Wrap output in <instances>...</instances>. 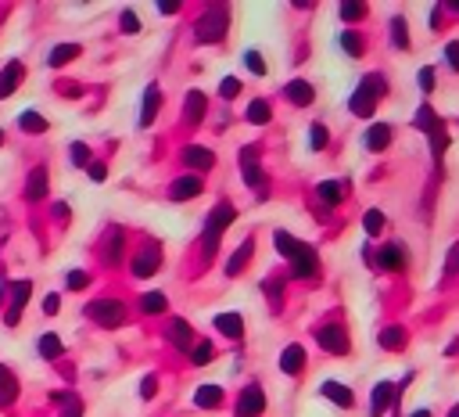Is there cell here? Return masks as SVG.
Instances as JSON below:
<instances>
[{
	"label": "cell",
	"mask_w": 459,
	"mask_h": 417,
	"mask_svg": "<svg viewBox=\"0 0 459 417\" xmlns=\"http://www.w3.org/2000/svg\"><path fill=\"white\" fill-rule=\"evenodd\" d=\"M233 220H237V208H233L230 201H219L216 213L205 220V230H201V259H205V263H212V256H216L223 234H226V227H230Z\"/></svg>",
	"instance_id": "1"
},
{
	"label": "cell",
	"mask_w": 459,
	"mask_h": 417,
	"mask_svg": "<svg viewBox=\"0 0 459 417\" xmlns=\"http://www.w3.org/2000/svg\"><path fill=\"white\" fill-rule=\"evenodd\" d=\"M388 94V79H384V72H370V76H362L359 79V86H355V94H352V101H348V108L359 115V119H370L374 112H377V101Z\"/></svg>",
	"instance_id": "2"
},
{
	"label": "cell",
	"mask_w": 459,
	"mask_h": 417,
	"mask_svg": "<svg viewBox=\"0 0 459 417\" xmlns=\"http://www.w3.org/2000/svg\"><path fill=\"white\" fill-rule=\"evenodd\" d=\"M226 29H230V8L226 4H212L194 22V40L198 44H223L226 40Z\"/></svg>",
	"instance_id": "3"
},
{
	"label": "cell",
	"mask_w": 459,
	"mask_h": 417,
	"mask_svg": "<svg viewBox=\"0 0 459 417\" xmlns=\"http://www.w3.org/2000/svg\"><path fill=\"white\" fill-rule=\"evenodd\" d=\"M86 317L97 327H122L130 313H126V303H118V299H94L86 306Z\"/></svg>",
	"instance_id": "4"
},
{
	"label": "cell",
	"mask_w": 459,
	"mask_h": 417,
	"mask_svg": "<svg viewBox=\"0 0 459 417\" xmlns=\"http://www.w3.org/2000/svg\"><path fill=\"white\" fill-rule=\"evenodd\" d=\"M133 277H155L158 270H162V241H155V237H144V245H140V252L133 256Z\"/></svg>",
	"instance_id": "5"
},
{
	"label": "cell",
	"mask_w": 459,
	"mask_h": 417,
	"mask_svg": "<svg viewBox=\"0 0 459 417\" xmlns=\"http://www.w3.org/2000/svg\"><path fill=\"white\" fill-rule=\"evenodd\" d=\"M316 342H320L327 352H334V356H348V349H352V342H348V331H345V324H341V320H330V324H323L320 331H316Z\"/></svg>",
	"instance_id": "6"
},
{
	"label": "cell",
	"mask_w": 459,
	"mask_h": 417,
	"mask_svg": "<svg viewBox=\"0 0 459 417\" xmlns=\"http://www.w3.org/2000/svg\"><path fill=\"white\" fill-rule=\"evenodd\" d=\"M237 166H240V173H244V184L248 187H255L259 194H266L262 191V166H259V144H244L240 152H237Z\"/></svg>",
	"instance_id": "7"
},
{
	"label": "cell",
	"mask_w": 459,
	"mask_h": 417,
	"mask_svg": "<svg viewBox=\"0 0 459 417\" xmlns=\"http://www.w3.org/2000/svg\"><path fill=\"white\" fill-rule=\"evenodd\" d=\"M287 263H291V277H298V281H309V277L320 274V256H316L313 245H305V241L298 245V252Z\"/></svg>",
	"instance_id": "8"
},
{
	"label": "cell",
	"mask_w": 459,
	"mask_h": 417,
	"mask_svg": "<svg viewBox=\"0 0 459 417\" xmlns=\"http://www.w3.org/2000/svg\"><path fill=\"white\" fill-rule=\"evenodd\" d=\"M122 252H126V230H122V227H108V234H101V256H104V263L118 266Z\"/></svg>",
	"instance_id": "9"
},
{
	"label": "cell",
	"mask_w": 459,
	"mask_h": 417,
	"mask_svg": "<svg viewBox=\"0 0 459 417\" xmlns=\"http://www.w3.org/2000/svg\"><path fill=\"white\" fill-rule=\"evenodd\" d=\"M266 410V392H262V385H248V389H240L237 396V417H259Z\"/></svg>",
	"instance_id": "10"
},
{
	"label": "cell",
	"mask_w": 459,
	"mask_h": 417,
	"mask_svg": "<svg viewBox=\"0 0 459 417\" xmlns=\"http://www.w3.org/2000/svg\"><path fill=\"white\" fill-rule=\"evenodd\" d=\"M29 291H33V281H15V288H11V306H8V313H4V324H8V327H18V324H22V310H25V303H29Z\"/></svg>",
	"instance_id": "11"
},
{
	"label": "cell",
	"mask_w": 459,
	"mask_h": 417,
	"mask_svg": "<svg viewBox=\"0 0 459 417\" xmlns=\"http://www.w3.org/2000/svg\"><path fill=\"white\" fill-rule=\"evenodd\" d=\"M406 263H409V252H406L402 245H395V241H388V245L377 252V266H381V270H388V274H402Z\"/></svg>",
	"instance_id": "12"
},
{
	"label": "cell",
	"mask_w": 459,
	"mask_h": 417,
	"mask_svg": "<svg viewBox=\"0 0 459 417\" xmlns=\"http://www.w3.org/2000/svg\"><path fill=\"white\" fill-rule=\"evenodd\" d=\"M320 396H323V399H330V403L338 406V410H352V406H355V392L348 389V385L334 381V378L320 385Z\"/></svg>",
	"instance_id": "13"
},
{
	"label": "cell",
	"mask_w": 459,
	"mask_h": 417,
	"mask_svg": "<svg viewBox=\"0 0 459 417\" xmlns=\"http://www.w3.org/2000/svg\"><path fill=\"white\" fill-rule=\"evenodd\" d=\"M205 112H208V98L201 91H187V98H183V123H187V126H201L205 123Z\"/></svg>",
	"instance_id": "14"
},
{
	"label": "cell",
	"mask_w": 459,
	"mask_h": 417,
	"mask_svg": "<svg viewBox=\"0 0 459 417\" xmlns=\"http://www.w3.org/2000/svg\"><path fill=\"white\" fill-rule=\"evenodd\" d=\"M201 191H205V180H201V176H194V173H187V176H176V180H172L169 198L172 201H187V198H198Z\"/></svg>",
	"instance_id": "15"
},
{
	"label": "cell",
	"mask_w": 459,
	"mask_h": 417,
	"mask_svg": "<svg viewBox=\"0 0 459 417\" xmlns=\"http://www.w3.org/2000/svg\"><path fill=\"white\" fill-rule=\"evenodd\" d=\"M158 108H162V86L158 83H151L147 91H144V105H140V126H155V119H158Z\"/></svg>",
	"instance_id": "16"
},
{
	"label": "cell",
	"mask_w": 459,
	"mask_h": 417,
	"mask_svg": "<svg viewBox=\"0 0 459 417\" xmlns=\"http://www.w3.org/2000/svg\"><path fill=\"white\" fill-rule=\"evenodd\" d=\"M22 79H25V65L15 58V62H8L4 69H0V101L11 98L18 86H22Z\"/></svg>",
	"instance_id": "17"
},
{
	"label": "cell",
	"mask_w": 459,
	"mask_h": 417,
	"mask_svg": "<svg viewBox=\"0 0 459 417\" xmlns=\"http://www.w3.org/2000/svg\"><path fill=\"white\" fill-rule=\"evenodd\" d=\"M395 399H399L395 385H391V381H377V385H374V396H370V417H384Z\"/></svg>",
	"instance_id": "18"
},
{
	"label": "cell",
	"mask_w": 459,
	"mask_h": 417,
	"mask_svg": "<svg viewBox=\"0 0 459 417\" xmlns=\"http://www.w3.org/2000/svg\"><path fill=\"white\" fill-rule=\"evenodd\" d=\"M183 166H191L198 173H208L212 166H216V155H212L208 147H201V144H187V147H183Z\"/></svg>",
	"instance_id": "19"
},
{
	"label": "cell",
	"mask_w": 459,
	"mask_h": 417,
	"mask_svg": "<svg viewBox=\"0 0 459 417\" xmlns=\"http://www.w3.org/2000/svg\"><path fill=\"white\" fill-rule=\"evenodd\" d=\"M47 187H50L47 166H33V173H29V184H25V198H29V201H43Z\"/></svg>",
	"instance_id": "20"
},
{
	"label": "cell",
	"mask_w": 459,
	"mask_h": 417,
	"mask_svg": "<svg viewBox=\"0 0 459 417\" xmlns=\"http://www.w3.org/2000/svg\"><path fill=\"white\" fill-rule=\"evenodd\" d=\"M280 371H284V374H301V371H305V345H301V342H291V345L280 352Z\"/></svg>",
	"instance_id": "21"
},
{
	"label": "cell",
	"mask_w": 459,
	"mask_h": 417,
	"mask_svg": "<svg viewBox=\"0 0 459 417\" xmlns=\"http://www.w3.org/2000/svg\"><path fill=\"white\" fill-rule=\"evenodd\" d=\"M391 137H395V130L388 126V123H374L370 130H366V137H362V144L370 147V152H388V144H391Z\"/></svg>",
	"instance_id": "22"
},
{
	"label": "cell",
	"mask_w": 459,
	"mask_h": 417,
	"mask_svg": "<svg viewBox=\"0 0 459 417\" xmlns=\"http://www.w3.org/2000/svg\"><path fill=\"white\" fill-rule=\"evenodd\" d=\"M212 324H216L219 335H226V338H233V342L244 338V317H240V313H219Z\"/></svg>",
	"instance_id": "23"
},
{
	"label": "cell",
	"mask_w": 459,
	"mask_h": 417,
	"mask_svg": "<svg viewBox=\"0 0 459 417\" xmlns=\"http://www.w3.org/2000/svg\"><path fill=\"white\" fill-rule=\"evenodd\" d=\"M18 399V378L8 364H0V406H11Z\"/></svg>",
	"instance_id": "24"
},
{
	"label": "cell",
	"mask_w": 459,
	"mask_h": 417,
	"mask_svg": "<svg viewBox=\"0 0 459 417\" xmlns=\"http://www.w3.org/2000/svg\"><path fill=\"white\" fill-rule=\"evenodd\" d=\"M284 94L291 105H313L316 101V91H313V83H305V79H291L284 86Z\"/></svg>",
	"instance_id": "25"
},
{
	"label": "cell",
	"mask_w": 459,
	"mask_h": 417,
	"mask_svg": "<svg viewBox=\"0 0 459 417\" xmlns=\"http://www.w3.org/2000/svg\"><path fill=\"white\" fill-rule=\"evenodd\" d=\"M79 54H83V47H79V44H57V47L47 54V65H50V69H61V65L76 62Z\"/></svg>",
	"instance_id": "26"
},
{
	"label": "cell",
	"mask_w": 459,
	"mask_h": 417,
	"mask_svg": "<svg viewBox=\"0 0 459 417\" xmlns=\"http://www.w3.org/2000/svg\"><path fill=\"white\" fill-rule=\"evenodd\" d=\"M223 389L219 385H201V389L194 392V406H201V410H216V406H223Z\"/></svg>",
	"instance_id": "27"
},
{
	"label": "cell",
	"mask_w": 459,
	"mask_h": 417,
	"mask_svg": "<svg viewBox=\"0 0 459 417\" xmlns=\"http://www.w3.org/2000/svg\"><path fill=\"white\" fill-rule=\"evenodd\" d=\"M169 342L176 345V349H187L191 342H194V327L187 324V320H169Z\"/></svg>",
	"instance_id": "28"
},
{
	"label": "cell",
	"mask_w": 459,
	"mask_h": 417,
	"mask_svg": "<svg viewBox=\"0 0 459 417\" xmlns=\"http://www.w3.org/2000/svg\"><path fill=\"white\" fill-rule=\"evenodd\" d=\"M252 252H255V237H248V241H244V245L230 256V263H226V277H237V274L244 270V266H248Z\"/></svg>",
	"instance_id": "29"
},
{
	"label": "cell",
	"mask_w": 459,
	"mask_h": 417,
	"mask_svg": "<svg viewBox=\"0 0 459 417\" xmlns=\"http://www.w3.org/2000/svg\"><path fill=\"white\" fill-rule=\"evenodd\" d=\"M244 119H248L252 126H266L269 119H273V105H269L266 98H255L248 108H244Z\"/></svg>",
	"instance_id": "30"
},
{
	"label": "cell",
	"mask_w": 459,
	"mask_h": 417,
	"mask_svg": "<svg viewBox=\"0 0 459 417\" xmlns=\"http://www.w3.org/2000/svg\"><path fill=\"white\" fill-rule=\"evenodd\" d=\"M377 342H381V349H391V352H399V349H406V342H409V335H406V327H384V331L377 335Z\"/></svg>",
	"instance_id": "31"
},
{
	"label": "cell",
	"mask_w": 459,
	"mask_h": 417,
	"mask_svg": "<svg viewBox=\"0 0 459 417\" xmlns=\"http://www.w3.org/2000/svg\"><path fill=\"white\" fill-rule=\"evenodd\" d=\"M338 44L348 58H362L366 54V40L359 37V29H345V33H338Z\"/></svg>",
	"instance_id": "32"
},
{
	"label": "cell",
	"mask_w": 459,
	"mask_h": 417,
	"mask_svg": "<svg viewBox=\"0 0 459 417\" xmlns=\"http://www.w3.org/2000/svg\"><path fill=\"white\" fill-rule=\"evenodd\" d=\"M316 194H320V201H323L327 208H338V205L345 201V187H341L338 180H323V184L316 187Z\"/></svg>",
	"instance_id": "33"
},
{
	"label": "cell",
	"mask_w": 459,
	"mask_h": 417,
	"mask_svg": "<svg viewBox=\"0 0 459 417\" xmlns=\"http://www.w3.org/2000/svg\"><path fill=\"white\" fill-rule=\"evenodd\" d=\"M362 230L370 234V237L388 234V216L381 213V208H366V213H362Z\"/></svg>",
	"instance_id": "34"
},
{
	"label": "cell",
	"mask_w": 459,
	"mask_h": 417,
	"mask_svg": "<svg viewBox=\"0 0 459 417\" xmlns=\"http://www.w3.org/2000/svg\"><path fill=\"white\" fill-rule=\"evenodd\" d=\"M427 137H431V155H434V162H441V155H445V147H448V130H445V123L438 119V123L427 130Z\"/></svg>",
	"instance_id": "35"
},
{
	"label": "cell",
	"mask_w": 459,
	"mask_h": 417,
	"mask_svg": "<svg viewBox=\"0 0 459 417\" xmlns=\"http://www.w3.org/2000/svg\"><path fill=\"white\" fill-rule=\"evenodd\" d=\"M36 352L43 356V360H57V356L65 352V342H61L57 335H40L36 338Z\"/></svg>",
	"instance_id": "36"
},
{
	"label": "cell",
	"mask_w": 459,
	"mask_h": 417,
	"mask_svg": "<svg viewBox=\"0 0 459 417\" xmlns=\"http://www.w3.org/2000/svg\"><path fill=\"white\" fill-rule=\"evenodd\" d=\"M165 306H169V299L162 291H144L140 295V310L147 313V317H155V313H165Z\"/></svg>",
	"instance_id": "37"
},
{
	"label": "cell",
	"mask_w": 459,
	"mask_h": 417,
	"mask_svg": "<svg viewBox=\"0 0 459 417\" xmlns=\"http://www.w3.org/2000/svg\"><path fill=\"white\" fill-rule=\"evenodd\" d=\"M18 126H22L25 133H43V130H47V119H43L40 112L29 108V112H22V115H18Z\"/></svg>",
	"instance_id": "38"
},
{
	"label": "cell",
	"mask_w": 459,
	"mask_h": 417,
	"mask_svg": "<svg viewBox=\"0 0 459 417\" xmlns=\"http://www.w3.org/2000/svg\"><path fill=\"white\" fill-rule=\"evenodd\" d=\"M273 245H277V252H280L284 259H291V256L298 252V245H301V241H298L294 234H287V230H277V234H273Z\"/></svg>",
	"instance_id": "39"
},
{
	"label": "cell",
	"mask_w": 459,
	"mask_h": 417,
	"mask_svg": "<svg viewBox=\"0 0 459 417\" xmlns=\"http://www.w3.org/2000/svg\"><path fill=\"white\" fill-rule=\"evenodd\" d=\"M391 40H395V47H399V51H409V25H406L402 15L391 18Z\"/></svg>",
	"instance_id": "40"
},
{
	"label": "cell",
	"mask_w": 459,
	"mask_h": 417,
	"mask_svg": "<svg viewBox=\"0 0 459 417\" xmlns=\"http://www.w3.org/2000/svg\"><path fill=\"white\" fill-rule=\"evenodd\" d=\"M338 15H341V22H362L366 15H370V8H366V4H355V0H345V4L338 8Z\"/></svg>",
	"instance_id": "41"
},
{
	"label": "cell",
	"mask_w": 459,
	"mask_h": 417,
	"mask_svg": "<svg viewBox=\"0 0 459 417\" xmlns=\"http://www.w3.org/2000/svg\"><path fill=\"white\" fill-rule=\"evenodd\" d=\"M434 123H438V115H434V108H431V105H420V108H416V115H413V126L427 133V130H431Z\"/></svg>",
	"instance_id": "42"
},
{
	"label": "cell",
	"mask_w": 459,
	"mask_h": 417,
	"mask_svg": "<svg viewBox=\"0 0 459 417\" xmlns=\"http://www.w3.org/2000/svg\"><path fill=\"white\" fill-rule=\"evenodd\" d=\"M262 291H266V299H269V306L273 310H280L284 306V281H277V277H273V281H262Z\"/></svg>",
	"instance_id": "43"
},
{
	"label": "cell",
	"mask_w": 459,
	"mask_h": 417,
	"mask_svg": "<svg viewBox=\"0 0 459 417\" xmlns=\"http://www.w3.org/2000/svg\"><path fill=\"white\" fill-rule=\"evenodd\" d=\"M212 356H216V345H212V342H198L194 352H191V364H194V367H205V364H212Z\"/></svg>",
	"instance_id": "44"
},
{
	"label": "cell",
	"mask_w": 459,
	"mask_h": 417,
	"mask_svg": "<svg viewBox=\"0 0 459 417\" xmlns=\"http://www.w3.org/2000/svg\"><path fill=\"white\" fill-rule=\"evenodd\" d=\"M327 144H330V130H327L323 123H313V130H309V147H313V152H323Z\"/></svg>",
	"instance_id": "45"
},
{
	"label": "cell",
	"mask_w": 459,
	"mask_h": 417,
	"mask_svg": "<svg viewBox=\"0 0 459 417\" xmlns=\"http://www.w3.org/2000/svg\"><path fill=\"white\" fill-rule=\"evenodd\" d=\"M118 29H122L126 37H137V33H140V18H137L133 11H122V15H118Z\"/></svg>",
	"instance_id": "46"
},
{
	"label": "cell",
	"mask_w": 459,
	"mask_h": 417,
	"mask_svg": "<svg viewBox=\"0 0 459 417\" xmlns=\"http://www.w3.org/2000/svg\"><path fill=\"white\" fill-rule=\"evenodd\" d=\"M54 399H57V403H65V417H83V403H79L76 396H69V392H57Z\"/></svg>",
	"instance_id": "47"
},
{
	"label": "cell",
	"mask_w": 459,
	"mask_h": 417,
	"mask_svg": "<svg viewBox=\"0 0 459 417\" xmlns=\"http://www.w3.org/2000/svg\"><path fill=\"white\" fill-rule=\"evenodd\" d=\"M244 62H248V72L266 76V58H262L259 51H244Z\"/></svg>",
	"instance_id": "48"
},
{
	"label": "cell",
	"mask_w": 459,
	"mask_h": 417,
	"mask_svg": "<svg viewBox=\"0 0 459 417\" xmlns=\"http://www.w3.org/2000/svg\"><path fill=\"white\" fill-rule=\"evenodd\" d=\"M219 94H223L226 101H233V98L240 94V79H237V76H226V79L219 83Z\"/></svg>",
	"instance_id": "49"
},
{
	"label": "cell",
	"mask_w": 459,
	"mask_h": 417,
	"mask_svg": "<svg viewBox=\"0 0 459 417\" xmlns=\"http://www.w3.org/2000/svg\"><path fill=\"white\" fill-rule=\"evenodd\" d=\"M69 162H72V166H90V147H86V144H72Z\"/></svg>",
	"instance_id": "50"
},
{
	"label": "cell",
	"mask_w": 459,
	"mask_h": 417,
	"mask_svg": "<svg viewBox=\"0 0 459 417\" xmlns=\"http://www.w3.org/2000/svg\"><path fill=\"white\" fill-rule=\"evenodd\" d=\"M445 62H448L452 72H459V40H448V44H445Z\"/></svg>",
	"instance_id": "51"
},
{
	"label": "cell",
	"mask_w": 459,
	"mask_h": 417,
	"mask_svg": "<svg viewBox=\"0 0 459 417\" xmlns=\"http://www.w3.org/2000/svg\"><path fill=\"white\" fill-rule=\"evenodd\" d=\"M445 274L452 277V274H459V241L445 252Z\"/></svg>",
	"instance_id": "52"
},
{
	"label": "cell",
	"mask_w": 459,
	"mask_h": 417,
	"mask_svg": "<svg viewBox=\"0 0 459 417\" xmlns=\"http://www.w3.org/2000/svg\"><path fill=\"white\" fill-rule=\"evenodd\" d=\"M158 392V374H144V385H140V399H151Z\"/></svg>",
	"instance_id": "53"
},
{
	"label": "cell",
	"mask_w": 459,
	"mask_h": 417,
	"mask_svg": "<svg viewBox=\"0 0 459 417\" xmlns=\"http://www.w3.org/2000/svg\"><path fill=\"white\" fill-rule=\"evenodd\" d=\"M65 284H69L72 291H79V288H86V284H90V274H83V270H69Z\"/></svg>",
	"instance_id": "54"
},
{
	"label": "cell",
	"mask_w": 459,
	"mask_h": 417,
	"mask_svg": "<svg viewBox=\"0 0 459 417\" xmlns=\"http://www.w3.org/2000/svg\"><path fill=\"white\" fill-rule=\"evenodd\" d=\"M420 91H423V94H431V91H434V69H431V65H423V69H420Z\"/></svg>",
	"instance_id": "55"
},
{
	"label": "cell",
	"mask_w": 459,
	"mask_h": 417,
	"mask_svg": "<svg viewBox=\"0 0 459 417\" xmlns=\"http://www.w3.org/2000/svg\"><path fill=\"white\" fill-rule=\"evenodd\" d=\"M104 176H108V166H104V162H94V166H90V180H97V184H101Z\"/></svg>",
	"instance_id": "56"
},
{
	"label": "cell",
	"mask_w": 459,
	"mask_h": 417,
	"mask_svg": "<svg viewBox=\"0 0 459 417\" xmlns=\"http://www.w3.org/2000/svg\"><path fill=\"white\" fill-rule=\"evenodd\" d=\"M57 306H61V299H57V295H47V299H43V313H57Z\"/></svg>",
	"instance_id": "57"
},
{
	"label": "cell",
	"mask_w": 459,
	"mask_h": 417,
	"mask_svg": "<svg viewBox=\"0 0 459 417\" xmlns=\"http://www.w3.org/2000/svg\"><path fill=\"white\" fill-rule=\"evenodd\" d=\"M176 11H179L176 0H165V4H162V15H176Z\"/></svg>",
	"instance_id": "58"
},
{
	"label": "cell",
	"mask_w": 459,
	"mask_h": 417,
	"mask_svg": "<svg viewBox=\"0 0 459 417\" xmlns=\"http://www.w3.org/2000/svg\"><path fill=\"white\" fill-rule=\"evenodd\" d=\"M445 352H448V356H459V338H452V345H448Z\"/></svg>",
	"instance_id": "59"
},
{
	"label": "cell",
	"mask_w": 459,
	"mask_h": 417,
	"mask_svg": "<svg viewBox=\"0 0 459 417\" xmlns=\"http://www.w3.org/2000/svg\"><path fill=\"white\" fill-rule=\"evenodd\" d=\"M409 417H431V410H413Z\"/></svg>",
	"instance_id": "60"
},
{
	"label": "cell",
	"mask_w": 459,
	"mask_h": 417,
	"mask_svg": "<svg viewBox=\"0 0 459 417\" xmlns=\"http://www.w3.org/2000/svg\"><path fill=\"white\" fill-rule=\"evenodd\" d=\"M448 417H459V403H455V406H452V410H448Z\"/></svg>",
	"instance_id": "61"
},
{
	"label": "cell",
	"mask_w": 459,
	"mask_h": 417,
	"mask_svg": "<svg viewBox=\"0 0 459 417\" xmlns=\"http://www.w3.org/2000/svg\"><path fill=\"white\" fill-rule=\"evenodd\" d=\"M0 144H4V130H0Z\"/></svg>",
	"instance_id": "62"
}]
</instances>
